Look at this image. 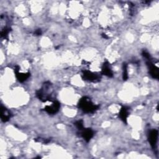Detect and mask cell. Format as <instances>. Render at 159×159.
<instances>
[{
  "label": "cell",
  "mask_w": 159,
  "mask_h": 159,
  "mask_svg": "<svg viewBox=\"0 0 159 159\" xmlns=\"http://www.w3.org/2000/svg\"><path fill=\"white\" fill-rule=\"evenodd\" d=\"M78 107L86 113H92L98 109L99 106L94 104L88 98L83 97L79 101Z\"/></svg>",
  "instance_id": "cell-1"
},
{
  "label": "cell",
  "mask_w": 159,
  "mask_h": 159,
  "mask_svg": "<svg viewBox=\"0 0 159 159\" xmlns=\"http://www.w3.org/2000/svg\"><path fill=\"white\" fill-rule=\"evenodd\" d=\"M158 136V132L156 129L152 130L148 134V142L152 148H155Z\"/></svg>",
  "instance_id": "cell-2"
},
{
  "label": "cell",
  "mask_w": 159,
  "mask_h": 159,
  "mask_svg": "<svg viewBox=\"0 0 159 159\" xmlns=\"http://www.w3.org/2000/svg\"><path fill=\"white\" fill-rule=\"evenodd\" d=\"M83 77L85 80L93 81V82L97 81L100 79V77L98 75H96L87 70L83 71Z\"/></svg>",
  "instance_id": "cell-3"
},
{
  "label": "cell",
  "mask_w": 159,
  "mask_h": 159,
  "mask_svg": "<svg viewBox=\"0 0 159 159\" xmlns=\"http://www.w3.org/2000/svg\"><path fill=\"white\" fill-rule=\"evenodd\" d=\"M147 64L148 66L149 71H150V75L153 78L158 79L159 76V71H158V68L155 65H153L150 60H148Z\"/></svg>",
  "instance_id": "cell-4"
},
{
  "label": "cell",
  "mask_w": 159,
  "mask_h": 159,
  "mask_svg": "<svg viewBox=\"0 0 159 159\" xmlns=\"http://www.w3.org/2000/svg\"><path fill=\"white\" fill-rule=\"evenodd\" d=\"M60 107V103L58 101H54L52 105L45 106L44 110L50 114H54L58 111Z\"/></svg>",
  "instance_id": "cell-5"
},
{
  "label": "cell",
  "mask_w": 159,
  "mask_h": 159,
  "mask_svg": "<svg viewBox=\"0 0 159 159\" xmlns=\"http://www.w3.org/2000/svg\"><path fill=\"white\" fill-rule=\"evenodd\" d=\"M81 136L86 142H89L94 135V132L91 129H83L81 130Z\"/></svg>",
  "instance_id": "cell-6"
},
{
  "label": "cell",
  "mask_w": 159,
  "mask_h": 159,
  "mask_svg": "<svg viewBox=\"0 0 159 159\" xmlns=\"http://www.w3.org/2000/svg\"><path fill=\"white\" fill-rule=\"evenodd\" d=\"M14 72L16 73V76L17 79L20 82H23L25 81L30 76V73H19V67L18 66H15Z\"/></svg>",
  "instance_id": "cell-7"
},
{
  "label": "cell",
  "mask_w": 159,
  "mask_h": 159,
  "mask_svg": "<svg viewBox=\"0 0 159 159\" xmlns=\"http://www.w3.org/2000/svg\"><path fill=\"white\" fill-rule=\"evenodd\" d=\"M101 72H102V75H106L108 77H112L113 76V73L111 70V68H110L109 63L107 61H106L102 65Z\"/></svg>",
  "instance_id": "cell-8"
},
{
  "label": "cell",
  "mask_w": 159,
  "mask_h": 159,
  "mask_svg": "<svg viewBox=\"0 0 159 159\" xmlns=\"http://www.w3.org/2000/svg\"><path fill=\"white\" fill-rule=\"evenodd\" d=\"M128 116H129V109L125 106L122 107V108L120 109L119 114V116L120 118V119L124 122H126Z\"/></svg>",
  "instance_id": "cell-9"
},
{
  "label": "cell",
  "mask_w": 159,
  "mask_h": 159,
  "mask_svg": "<svg viewBox=\"0 0 159 159\" xmlns=\"http://www.w3.org/2000/svg\"><path fill=\"white\" fill-rule=\"evenodd\" d=\"M1 107H2V113L1 116V120L2 122H7L9 120L11 117V113L8 111V109H7L6 107H3L2 106H1Z\"/></svg>",
  "instance_id": "cell-10"
},
{
  "label": "cell",
  "mask_w": 159,
  "mask_h": 159,
  "mask_svg": "<svg viewBox=\"0 0 159 159\" xmlns=\"http://www.w3.org/2000/svg\"><path fill=\"white\" fill-rule=\"evenodd\" d=\"M122 78L124 80H127L128 78V71H127V66L125 63L123 65V73H122Z\"/></svg>",
  "instance_id": "cell-11"
},
{
  "label": "cell",
  "mask_w": 159,
  "mask_h": 159,
  "mask_svg": "<svg viewBox=\"0 0 159 159\" xmlns=\"http://www.w3.org/2000/svg\"><path fill=\"white\" fill-rule=\"evenodd\" d=\"M75 125L78 128V129L79 130H81V129H83L84 128V127H83V121L82 120H80L76 121L75 122Z\"/></svg>",
  "instance_id": "cell-12"
},
{
  "label": "cell",
  "mask_w": 159,
  "mask_h": 159,
  "mask_svg": "<svg viewBox=\"0 0 159 159\" xmlns=\"http://www.w3.org/2000/svg\"><path fill=\"white\" fill-rule=\"evenodd\" d=\"M9 31H10L9 28H5L4 30H2L1 32V37H4V38H7Z\"/></svg>",
  "instance_id": "cell-13"
},
{
  "label": "cell",
  "mask_w": 159,
  "mask_h": 159,
  "mask_svg": "<svg viewBox=\"0 0 159 159\" xmlns=\"http://www.w3.org/2000/svg\"><path fill=\"white\" fill-rule=\"evenodd\" d=\"M34 34H35V35H40V34H42V31H41L40 29H37V30H36L35 31Z\"/></svg>",
  "instance_id": "cell-14"
},
{
  "label": "cell",
  "mask_w": 159,
  "mask_h": 159,
  "mask_svg": "<svg viewBox=\"0 0 159 159\" xmlns=\"http://www.w3.org/2000/svg\"><path fill=\"white\" fill-rule=\"evenodd\" d=\"M102 36L104 38H105V39H107V38H108V37L106 36V34H102Z\"/></svg>",
  "instance_id": "cell-15"
}]
</instances>
